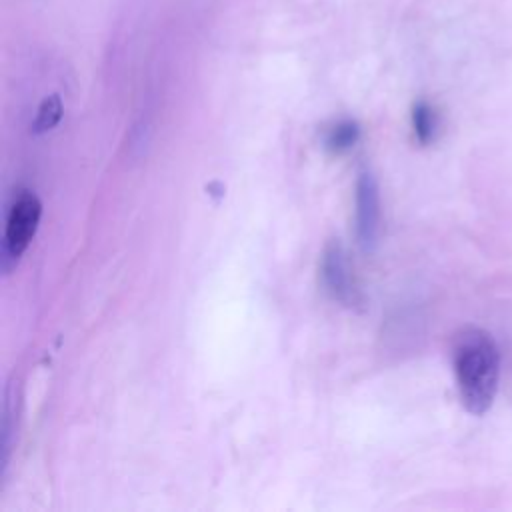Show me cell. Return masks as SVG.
Instances as JSON below:
<instances>
[{
	"mask_svg": "<svg viewBox=\"0 0 512 512\" xmlns=\"http://www.w3.org/2000/svg\"><path fill=\"white\" fill-rule=\"evenodd\" d=\"M454 378L462 406L470 414H484L498 392L500 354L494 338L480 328H464L452 346Z\"/></svg>",
	"mask_w": 512,
	"mask_h": 512,
	"instance_id": "1",
	"label": "cell"
},
{
	"mask_svg": "<svg viewBox=\"0 0 512 512\" xmlns=\"http://www.w3.org/2000/svg\"><path fill=\"white\" fill-rule=\"evenodd\" d=\"M42 216V202L32 190H18L14 196L2 236V270H12L32 242Z\"/></svg>",
	"mask_w": 512,
	"mask_h": 512,
	"instance_id": "2",
	"label": "cell"
},
{
	"mask_svg": "<svg viewBox=\"0 0 512 512\" xmlns=\"http://www.w3.org/2000/svg\"><path fill=\"white\" fill-rule=\"evenodd\" d=\"M320 276H322L324 288L334 300H338L344 306L360 304L362 296L356 284L354 270L350 266L344 246L338 240H332L324 248L322 262H320Z\"/></svg>",
	"mask_w": 512,
	"mask_h": 512,
	"instance_id": "3",
	"label": "cell"
},
{
	"mask_svg": "<svg viewBox=\"0 0 512 512\" xmlns=\"http://www.w3.org/2000/svg\"><path fill=\"white\" fill-rule=\"evenodd\" d=\"M380 190L370 172H362L356 182V238L362 250L372 252L380 238L382 228Z\"/></svg>",
	"mask_w": 512,
	"mask_h": 512,
	"instance_id": "4",
	"label": "cell"
},
{
	"mask_svg": "<svg viewBox=\"0 0 512 512\" xmlns=\"http://www.w3.org/2000/svg\"><path fill=\"white\" fill-rule=\"evenodd\" d=\"M412 128L420 144H428L434 140L438 130V116L436 110L428 102H418L412 108Z\"/></svg>",
	"mask_w": 512,
	"mask_h": 512,
	"instance_id": "5",
	"label": "cell"
},
{
	"mask_svg": "<svg viewBox=\"0 0 512 512\" xmlns=\"http://www.w3.org/2000/svg\"><path fill=\"white\" fill-rule=\"evenodd\" d=\"M6 402H4V416H2V472L8 466V458H10V446H12V432H14V418H16V390H14V382L8 384L6 388Z\"/></svg>",
	"mask_w": 512,
	"mask_h": 512,
	"instance_id": "6",
	"label": "cell"
},
{
	"mask_svg": "<svg viewBox=\"0 0 512 512\" xmlns=\"http://www.w3.org/2000/svg\"><path fill=\"white\" fill-rule=\"evenodd\" d=\"M360 138V128L354 120H342L334 124L326 134V148L340 154L348 148H352Z\"/></svg>",
	"mask_w": 512,
	"mask_h": 512,
	"instance_id": "7",
	"label": "cell"
},
{
	"mask_svg": "<svg viewBox=\"0 0 512 512\" xmlns=\"http://www.w3.org/2000/svg\"><path fill=\"white\" fill-rule=\"evenodd\" d=\"M62 118V100L58 94H50L46 96L36 112V118L32 122V132L34 134H44L48 130H52Z\"/></svg>",
	"mask_w": 512,
	"mask_h": 512,
	"instance_id": "8",
	"label": "cell"
}]
</instances>
